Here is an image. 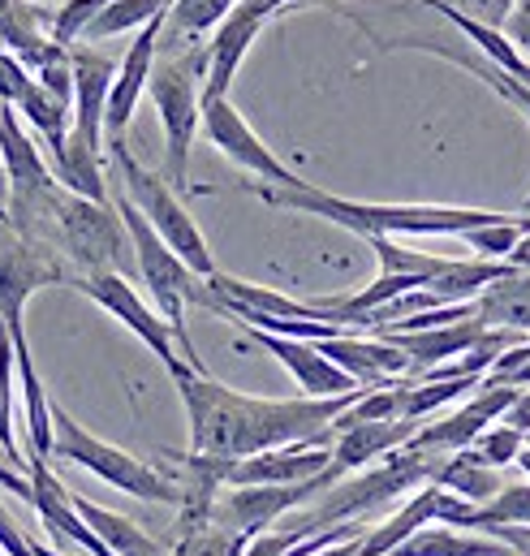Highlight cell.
Listing matches in <instances>:
<instances>
[{
  "mask_svg": "<svg viewBox=\"0 0 530 556\" xmlns=\"http://www.w3.org/2000/svg\"><path fill=\"white\" fill-rule=\"evenodd\" d=\"M190 422V453L207 457H255L285 444H332L337 418L345 415L367 389L345 397H251L238 393L207 371H177L168 376Z\"/></svg>",
  "mask_w": 530,
  "mask_h": 556,
  "instance_id": "obj_1",
  "label": "cell"
},
{
  "mask_svg": "<svg viewBox=\"0 0 530 556\" xmlns=\"http://www.w3.org/2000/svg\"><path fill=\"white\" fill-rule=\"evenodd\" d=\"M267 207L319 216L328 225H341L345 233L367 238H466L470 229L501 225L514 212H488V207H444V203H367V199H341L319 186H255Z\"/></svg>",
  "mask_w": 530,
  "mask_h": 556,
  "instance_id": "obj_2",
  "label": "cell"
},
{
  "mask_svg": "<svg viewBox=\"0 0 530 556\" xmlns=\"http://www.w3.org/2000/svg\"><path fill=\"white\" fill-rule=\"evenodd\" d=\"M43 242L65 255L74 277H96V273L130 277V273H138L130 229H126L117 203H96V199L70 194L65 186L56 190Z\"/></svg>",
  "mask_w": 530,
  "mask_h": 556,
  "instance_id": "obj_3",
  "label": "cell"
},
{
  "mask_svg": "<svg viewBox=\"0 0 530 556\" xmlns=\"http://www.w3.org/2000/svg\"><path fill=\"white\" fill-rule=\"evenodd\" d=\"M449 453H422V448H398L393 457L367 466V475H354V479H341L332 483L328 492H319V501L311 505L306 518H298L289 531H298L302 540L315 535V531H328V527H345V522H363L367 514L393 505L398 496H405L409 488L418 483H436V470Z\"/></svg>",
  "mask_w": 530,
  "mask_h": 556,
  "instance_id": "obj_4",
  "label": "cell"
},
{
  "mask_svg": "<svg viewBox=\"0 0 530 556\" xmlns=\"http://www.w3.org/2000/svg\"><path fill=\"white\" fill-rule=\"evenodd\" d=\"M52 418H56V457L61 462L83 466L87 475L104 479L109 488L126 492L134 501H147V505H181L186 501L177 475H164L160 466H151V462L134 457L126 448L100 440L96 431H87L65 406H52Z\"/></svg>",
  "mask_w": 530,
  "mask_h": 556,
  "instance_id": "obj_5",
  "label": "cell"
},
{
  "mask_svg": "<svg viewBox=\"0 0 530 556\" xmlns=\"http://www.w3.org/2000/svg\"><path fill=\"white\" fill-rule=\"evenodd\" d=\"M203 83H207V48L160 61L147 83L151 104L160 113V130H164V177L177 190H186L190 147L203 130Z\"/></svg>",
  "mask_w": 530,
  "mask_h": 556,
  "instance_id": "obj_6",
  "label": "cell"
},
{
  "mask_svg": "<svg viewBox=\"0 0 530 556\" xmlns=\"http://www.w3.org/2000/svg\"><path fill=\"white\" fill-rule=\"evenodd\" d=\"M109 155H113V164H117V173H122V190L134 199V207L151 220V229L199 273V277H216L220 268H216V260H212V247H207V238H203V229H199V220L186 212V203H181V194H177V186L164 177V173H151V168H142L138 160L130 155V147L126 142H117V147H109Z\"/></svg>",
  "mask_w": 530,
  "mask_h": 556,
  "instance_id": "obj_7",
  "label": "cell"
},
{
  "mask_svg": "<svg viewBox=\"0 0 530 556\" xmlns=\"http://www.w3.org/2000/svg\"><path fill=\"white\" fill-rule=\"evenodd\" d=\"M48 285H74L65 255L39 238L17 233L9 220H0V324L26 328V302Z\"/></svg>",
  "mask_w": 530,
  "mask_h": 556,
  "instance_id": "obj_8",
  "label": "cell"
},
{
  "mask_svg": "<svg viewBox=\"0 0 530 556\" xmlns=\"http://www.w3.org/2000/svg\"><path fill=\"white\" fill-rule=\"evenodd\" d=\"M74 289L78 293H87L100 311H109L126 332H134L155 358H160V367L168 371V376H177V371H186L190 363L181 358V341H177V332H173V324L155 311V302H147L138 289L130 285V277H122V273H96V277H74Z\"/></svg>",
  "mask_w": 530,
  "mask_h": 556,
  "instance_id": "obj_9",
  "label": "cell"
},
{
  "mask_svg": "<svg viewBox=\"0 0 530 556\" xmlns=\"http://www.w3.org/2000/svg\"><path fill=\"white\" fill-rule=\"evenodd\" d=\"M337 479L332 475H319L311 483H264V488H229L216 496L212 505V522H220L225 531H238L247 540L264 535L276 518H285L289 509L306 505L311 496L328 492Z\"/></svg>",
  "mask_w": 530,
  "mask_h": 556,
  "instance_id": "obj_10",
  "label": "cell"
},
{
  "mask_svg": "<svg viewBox=\"0 0 530 556\" xmlns=\"http://www.w3.org/2000/svg\"><path fill=\"white\" fill-rule=\"evenodd\" d=\"M203 135H207V142H212L225 160H234L238 168L255 173L264 186H289V190H293V186H306V177H298V173L251 130V122H247L229 100L203 104Z\"/></svg>",
  "mask_w": 530,
  "mask_h": 556,
  "instance_id": "obj_11",
  "label": "cell"
},
{
  "mask_svg": "<svg viewBox=\"0 0 530 556\" xmlns=\"http://www.w3.org/2000/svg\"><path fill=\"white\" fill-rule=\"evenodd\" d=\"M518 384H488L449 418H436V422H422L418 435L409 440V448H422V453H462V448H475V440L496 427V418L509 415V406L518 402Z\"/></svg>",
  "mask_w": 530,
  "mask_h": 556,
  "instance_id": "obj_12",
  "label": "cell"
},
{
  "mask_svg": "<svg viewBox=\"0 0 530 556\" xmlns=\"http://www.w3.org/2000/svg\"><path fill=\"white\" fill-rule=\"evenodd\" d=\"M371 39H376L380 52H427V56H440V61H449V65L475 74L479 83H488L505 104H514V109L530 122V83L514 78V74H505L501 65H492L470 39H440V35H393V39L371 35Z\"/></svg>",
  "mask_w": 530,
  "mask_h": 556,
  "instance_id": "obj_13",
  "label": "cell"
},
{
  "mask_svg": "<svg viewBox=\"0 0 530 556\" xmlns=\"http://www.w3.org/2000/svg\"><path fill=\"white\" fill-rule=\"evenodd\" d=\"M276 17V9L267 0H242L216 30L207 43V83H203V104L212 100H229V87L247 61V52L255 48L260 30Z\"/></svg>",
  "mask_w": 530,
  "mask_h": 556,
  "instance_id": "obj_14",
  "label": "cell"
},
{
  "mask_svg": "<svg viewBox=\"0 0 530 556\" xmlns=\"http://www.w3.org/2000/svg\"><path fill=\"white\" fill-rule=\"evenodd\" d=\"M168 13H173V9H168ZM168 13H160V17H151L142 30H134L130 48H126V56H122V65H117V83H113L109 117H104V142H109V147L126 142L134 109H138V100H142V91H147V83H151V74H155V52H160V39H164V30H168Z\"/></svg>",
  "mask_w": 530,
  "mask_h": 556,
  "instance_id": "obj_15",
  "label": "cell"
},
{
  "mask_svg": "<svg viewBox=\"0 0 530 556\" xmlns=\"http://www.w3.org/2000/svg\"><path fill=\"white\" fill-rule=\"evenodd\" d=\"M315 345L324 350V358H332L363 389H384L393 380L414 376V358L401 350L398 341H389L380 332H341V337H328V341H315Z\"/></svg>",
  "mask_w": 530,
  "mask_h": 556,
  "instance_id": "obj_16",
  "label": "cell"
},
{
  "mask_svg": "<svg viewBox=\"0 0 530 556\" xmlns=\"http://www.w3.org/2000/svg\"><path fill=\"white\" fill-rule=\"evenodd\" d=\"M30 509L39 514L43 531L56 540V544H70L87 556H117L91 527L87 518L78 514L74 505V492L48 470V462H30Z\"/></svg>",
  "mask_w": 530,
  "mask_h": 556,
  "instance_id": "obj_17",
  "label": "cell"
},
{
  "mask_svg": "<svg viewBox=\"0 0 530 556\" xmlns=\"http://www.w3.org/2000/svg\"><path fill=\"white\" fill-rule=\"evenodd\" d=\"M255 345H264L267 354L298 380L302 397H345V393H358L363 384L354 376H345L332 358H324V350L315 341H298V337H276V332H260V328H247Z\"/></svg>",
  "mask_w": 530,
  "mask_h": 556,
  "instance_id": "obj_18",
  "label": "cell"
},
{
  "mask_svg": "<svg viewBox=\"0 0 530 556\" xmlns=\"http://www.w3.org/2000/svg\"><path fill=\"white\" fill-rule=\"evenodd\" d=\"M74 130L96 147L104 142V117H109V96L117 83V56L100 52V43H74Z\"/></svg>",
  "mask_w": 530,
  "mask_h": 556,
  "instance_id": "obj_19",
  "label": "cell"
},
{
  "mask_svg": "<svg viewBox=\"0 0 530 556\" xmlns=\"http://www.w3.org/2000/svg\"><path fill=\"white\" fill-rule=\"evenodd\" d=\"M332 444H285L255 457H238L225 470V488H264V483H311L328 475Z\"/></svg>",
  "mask_w": 530,
  "mask_h": 556,
  "instance_id": "obj_20",
  "label": "cell"
},
{
  "mask_svg": "<svg viewBox=\"0 0 530 556\" xmlns=\"http://www.w3.org/2000/svg\"><path fill=\"white\" fill-rule=\"evenodd\" d=\"M422 422H409V418H389V422H350V427H337V440H332V466L328 475L341 483L345 475L354 470H367L384 457H393L398 448H405L414 435H418Z\"/></svg>",
  "mask_w": 530,
  "mask_h": 556,
  "instance_id": "obj_21",
  "label": "cell"
},
{
  "mask_svg": "<svg viewBox=\"0 0 530 556\" xmlns=\"http://www.w3.org/2000/svg\"><path fill=\"white\" fill-rule=\"evenodd\" d=\"M488 324L479 315L470 319H457V324H444V328H422V332H380L389 341H398L401 350L414 358V376L418 371H431V367H444L462 354H470L479 341H483Z\"/></svg>",
  "mask_w": 530,
  "mask_h": 556,
  "instance_id": "obj_22",
  "label": "cell"
},
{
  "mask_svg": "<svg viewBox=\"0 0 530 556\" xmlns=\"http://www.w3.org/2000/svg\"><path fill=\"white\" fill-rule=\"evenodd\" d=\"M440 518V483H422L401 509H393L380 527H371L363 535V556H393L422 527H431Z\"/></svg>",
  "mask_w": 530,
  "mask_h": 556,
  "instance_id": "obj_23",
  "label": "cell"
},
{
  "mask_svg": "<svg viewBox=\"0 0 530 556\" xmlns=\"http://www.w3.org/2000/svg\"><path fill=\"white\" fill-rule=\"evenodd\" d=\"M52 173L70 194L96 199V203H113L109 199V181H104V147L87 142L78 130H70L65 147L52 155Z\"/></svg>",
  "mask_w": 530,
  "mask_h": 556,
  "instance_id": "obj_24",
  "label": "cell"
},
{
  "mask_svg": "<svg viewBox=\"0 0 530 556\" xmlns=\"http://www.w3.org/2000/svg\"><path fill=\"white\" fill-rule=\"evenodd\" d=\"M475 311L488 328H509V332H530V268H509L496 285H488L475 298Z\"/></svg>",
  "mask_w": 530,
  "mask_h": 556,
  "instance_id": "obj_25",
  "label": "cell"
},
{
  "mask_svg": "<svg viewBox=\"0 0 530 556\" xmlns=\"http://www.w3.org/2000/svg\"><path fill=\"white\" fill-rule=\"evenodd\" d=\"M393 556H518L509 544L483 535V531H462L449 522H431L414 531Z\"/></svg>",
  "mask_w": 530,
  "mask_h": 556,
  "instance_id": "obj_26",
  "label": "cell"
},
{
  "mask_svg": "<svg viewBox=\"0 0 530 556\" xmlns=\"http://www.w3.org/2000/svg\"><path fill=\"white\" fill-rule=\"evenodd\" d=\"M436 483H440L444 492L462 496V501H475V505H488V501L505 488L501 470H496V466H488V462L479 457V448L449 453V457L440 462V470H436Z\"/></svg>",
  "mask_w": 530,
  "mask_h": 556,
  "instance_id": "obj_27",
  "label": "cell"
},
{
  "mask_svg": "<svg viewBox=\"0 0 530 556\" xmlns=\"http://www.w3.org/2000/svg\"><path fill=\"white\" fill-rule=\"evenodd\" d=\"M74 505H78V514L87 518V527H91L117 556H173V553H164L160 540H151L142 527H134L126 514H113V509H104V505H96V501H87V496H78V492H74Z\"/></svg>",
  "mask_w": 530,
  "mask_h": 556,
  "instance_id": "obj_28",
  "label": "cell"
},
{
  "mask_svg": "<svg viewBox=\"0 0 530 556\" xmlns=\"http://www.w3.org/2000/svg\"><path fill=\"white\" fill-rule=\"evenodd\" d=\"M514 264L509 260H449V268L440 277L427 280V289L449 306V302H475L488 285L505 277Z\"/></svg>",
  "mask_w": 530,
  "mask_h": 556,
  "instance_id": "obj_29",
  "label": "cell"
},
{
  "mask_svg": "<svg viewBox=\"0 0 530 556\" xmlns=\"http://www.w3.org/2000/svg\"><path fill=\"white\" fill-rule=\"evenodd\" d=\"M17 113L30 122V130H35L39 139L48 142V151H52V155L65 147L70 130H74V104H65L61 96H52L39 78H35V87L26 91V100L17 104Z\"/></svg>",
  "mask_w": 530,
  "mask_h": 556,
  "instance_id": "obj_30",
  "label": "cell"
},
{
  "mask_svg": "<svg viewBox=\"0 0 530 556\" xmlns=\"http://www.w3.org/2000/svg\"><path fill=\"white\" fill-rule=\"evenodd\" d=\"M22 393H17V354H13V337L9 328L0 324V448L9 453V462L17 470L30 475V462H26V448L17 444V431H13V410H17Z\"/></svg>",
  "mask_w": 530,
  "mask_h": 556,
  "instance_id": "obj_31",
  "label": "cell"
},
{
  "mask_svg": "<svg viewBox=\"0 0 530 556\" xmlns=\"http://www.w3.org/2000/svg\"><path fill=\"white\" fill-rule=\"evenodd\" d=\"M483 380L479 376H462V380H405L401 389V418L409 422H422L427 415L462 402L466 393H475Z\"/></svg>",
  "mask_w": 530,
  "mask_h": 556,
  "instance_id": "obj_32",
  "label": "cell"
},
{
  "mask_svg": "<svg viewBox=\"0 0 530 556\" xmlns=\"http://www.w3.org/2000/svg\"><path fill=\"white\" fill-rule=\"evenodd\" d=\"M367 247L376 251L380 273H389V277H418L422 285H427V280L440 277V273L449 268V260H444V255L409 251V247H401L398 238H367Z\"/></svg>",
  "mask_w": 530,
  "mask_h": 556,
  "instance_id": "obj_33",
  "label": "cell"
},
{
  "mask_svg": "<svg viewBox=\"0 0 530 556\" xmlns=\"http://www.w3.org/2000/svg\"><path fill=\"white\" fill-rule=\"evenodd\" d=\"M181 531V544L173 548V556H242L247 553V535L238 531H225L220 522H194V527H177Z\"/></svg>",
  "mask_w": 530,
  "mask_h": 556,
  "instance_id": "obj_34",
  "label": "cell"
},
{
  "mask_svg": "<svg viewBox=\"0 0 530 556\" xmlns=\"http://www.w3.org/2000/svg\"><path fill=\"white\" fill-rule=\"evenodd\" d=\"M242 0H173V13H168V30L177 35H207L216 30Z\"/></svg>",
  "mask_w": 530,
  "mask_h": 556,
  "instance_id": "obj_35",
  "label": "cell"
},
{
  "mask_svg": "<svg viewBox=\"0 0 530 556\" xmlns=\"http://www.w3.org/2000/svg\"><path fill=\"white\" fill-rule=\"evenodd\" d=\"M109 4H113V0H65V4H61V13H52L48 35H52L56 43L74 48V43L87 35V26H91Z\"/></svg>",
  "mask_w": 530,
  "mask_h": 556,
  "instance_id": "obj_36",
  "label": "cell"
},
{
  "mask_svg": "<svg viewBox=\"0 0 530 556\" xmlns=\"http://www.w3.org/2000/svg\"><path fill=\"white\" fill-rule=\"evenodd\" d=\"M475 448H479V457H483L488 466L505 470V466H514V462L522 457L527 431H518V427H509V422H496V427H488V431L475 440Z\"/></svg>",
  "mask_w": 530,
  "mask_h": 556,
  "instance_id": "obj_37",
  "label": "cell"
},
{
  "mask_svg": "<svg viewBox=\"0 0 530 556\" xmlns=\"http://www.w3.org/2000/svg\"><path fill=\"white\" fill-rule=\"evenodd\" d=\"M30 87H35V78H30V70H26V61L0 48V104H13V109H17Z\"/></svg>",
  "mask_w": 530,
  "mask_h": 556,
  "instance_id": "obj_38",
  "label": "cell"
},
{
  "mask_svg": "<svg viewBox=\"0 0 530 556\" xmlns=\"http://www.w3.org/2000/svg\"><path fill=\"white\" fill-rule=\"evenodd\" d=\"M293 544H302V535L298 531H264V535H255L251 544H247V553L242 556H289Z\"/></svg>",
  "mask_w": 530,
  "mask_h": 556,
  "instance_id": "obj_39",
  "label": "cell"
},
{
  "mask_svg": "<svg viewBox=\"0 0 530 556\" xmlns=\"http://www.w3.org/2000/svg\"><path fill=\"white\" fill-rule=\"evenodd\" d=\"M453 4H457V9H466V13H479V22H492V26H505L518 0H453Z\"/></svg>",
  "mask_w": 530,
  "mask_h": 556,
  "instance_id": "obj_40",
  "label": "cell"
},
{
  "mask_svg": "<svg viewBox=\"0 0 530 556\" xmlns=\"http://www.w3.org/2000/svg\"><path fill=\"white\" fill-rule=\"evenodd\" d=\"M505 35H509L518 48H527V56H530V0H518V4H514L509 22H505Z\"/></svg>",
  "mask_w": 530,
  "mask_h": 556,
  "instance_id": "obj_41",
  "label": "cell"
},
{
  "mask_svg": "<svg viewBox=\"0 0 530 556\" xmlns=\"http://www.w3.org/2000/svg\"><path fill=\"white\" fill-rule=\"evenodd\" d=\"M492 540L509 544L518 556H530V527H496V531H492Z\"/></svg>",
  "mask_w": 530,
  "mask_h": 556,
  "instance_id": "obj_42",
  "label": "cell"
},
{
  "mask_svg": "<svg viewBox=\"0 0 530 556\" xmlns=\"http://www.w3.org/2000/svg\"><path fill=\"white\" fill-rule=\"evenodd\" d=\"M505 422H509V427H518V431H530V389H522V393H518V402L509 406Z\"/></svg>",
  "mask_w": 530,
  "mask_h": 556,
  "instance_id": "obj_43",
  "label": "cell"
},
{
  "mask_svg": "<svg viewBox=\"0 0 530 556\" xmlns=\"http://www.w3.org/2000/svg\"><path fill=\"white\" fill-rule=\"evenodd\" d=\"M35 548V556H74V553H52V548H43V544H30Z\"/></svg>",
  "mask_w": 530,
  "mask_h": 556,
  "instance_id": "obj_44",
  "label": "cell"
},
{
  "mask_svg": "<svg viewBox=\"0 0 530 556\" xmlns=\"http://www.w3.org/2000/svg\"><path fill=\"white\" fill-rule=\"evenodd\" d=\"M518 466H522V470H527V475H530V444H527V448H522V457H518Z\"/></svg>",
  "mask_w": 530,
  "mask_h": 556,
  "instance_id": "obj_45",
  "label": "cell"
},
{
  "mask_svg": "<svg viewBox=\"0 0 530 556\" xmlns=\"http://www.w3.org/2000/svg\"><path fill=\"white\" fill-rule=\"evenodd\" d=\"M298 4H306V0H293V4H289V9H298Z\"/></svg>",
  "mask_w": 530,
  "mask_h": 556,
  "instance_id": "obj_46",
  "label": "cell"
},
{
  "mask_svg": "<svg viewBox=\"0 0 530 556\" xmlns=\"http://www.w3.org/2000/svg\"><path fill=\"white\" fill-rule=\"evenodd\" d=\"M0 556H4V548H0Z\"/></svg>",
  "mask_w": 530,
  "mask_h": 556,
  "instance_id": "obj_47",
  "label": "cell"
}]
</instances>
